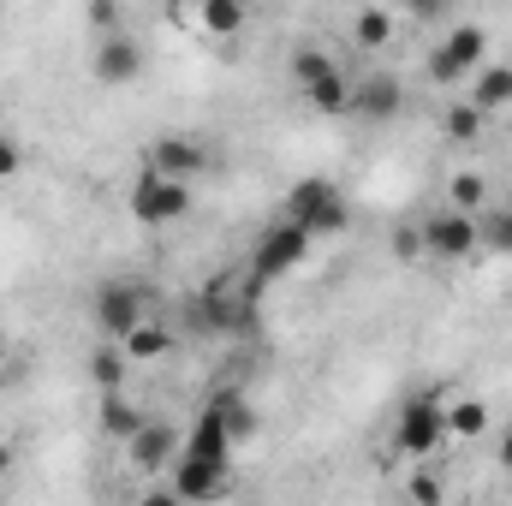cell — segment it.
Instances as JSON below:
<instances>
[{"mask_svg":"<svg viewBox=\"0 0 512 506\" xmlns=\"http://www.w3.org/2000/svg\"><path fill=\"white\" fill-rule=\"evenodd\" d=\"M286 221H292V227H304V233H310V245H316V239L346 233V227H352V209H346V197H340V185H334V179H298V185H292V197H286Z\"/></svg>","mask_w":512,"mask_h":506,"instance_id":"1","label":"cell"},{"mask_svg":"<svg viewBox=\"0 0 512 506\" xmlns=\"http://www.w3.org/2000/svg\"><path fill=\"white\" fill-rule=\"evenodd\" d=\"M441 441H447V405H441V393H411V399L399 405L393 447H399L405 459H429Z\"/></svg>","mask_w":512,"mask_h":506,"instance_id":"2","label":"cell"},{"mask_svg":"<svg viewBox=\"0 0 512 506\" xmlns=\"http://www.w3.org/2000/svg\"><path fill=\"white\" fill-rule=\"evenodd\" d=\"M233 459H173V471H167V489L179 495L185 506H203V501H227L233 495Z\"/></svg>","mask_w":512,"mask_h":506,"instance_id":"3","label":"cell"},{"mask_svg":"<svg viewBox=\"0 0 512 506\" xmlns=\"http://www.w3.org/2000/svg\"><path fill=\"white\" fill-rule=\"evenodd\" d=\"M179 215H191V185L161 179V173L143 167V179L131 185V221H143V227H173Z\"/></svg>","mask_w":512,"mask_h":506,"instance_id":"4","label":"cell"},{"mask_svg":"<svg viewBox=\"0 0 512 506\" xmlns=\"http://www.w3.org/2000/svg\"><path fill=\"white\" fill-rule=\"evenodd\" d=\"M96 328L114 346H126L131 334L143 328V286L137 280H102L96 286Z\"/></svg>","mask_w":512,"mask_h":506,"instance_id":"5","label":"cell"},{"mask_svg":"<svg viewBox=\"0 0 512 506\" xmlns=\"http://www.w3.org/2000/svg\"><path fill=\"white\" fill-rule=\"evenodd\" d=\"M304 256H310V233H304V227H292V221L268 227V233L256 239V256H251V286H268V280L292 274Z\"/></svg>","mask_w":512,"mask_h":506,"instance_id":"6","label":"cell"},{"mask_svg":"<svg viewBox=\"0 0 512 506\" xmlns=\"http://www.w3.org/2000/svg\"><path fill=\"white\" fill-rule=\"evenodd\" d=\"M483 48H489V30L483 24H453L435 42V54H429V78L435 84H459L471 66H483Z\"/></svg>","mask_w":512,"mask_h":506,"instance_id":"7","label":"cell"},{"mask_svg":"<svg viewBox=\"0 0 512 506\" xmlns=\"http://www.w3.org/2000/svg\"><path fill=\"white\" fill-rule=\"evenodd\" d=\"M209 167V143L203 137H155L149 143V173H161V179H179V185H191L197 173Z\"/></svg>","mask_w":512,"mask_h":506,"instance_id":"8","label":"cell"},{"mask_svg":"<svg viewBox=\"0 0 512 506\" xmlns=\"http://www.w3.org/2000/svg\"><path fill=\"white\" fill-rule=\"evenodd\" d=\"M417 233H423V256H471L483 245V239H477V215H459V209L429 215Z\"/></svg>","mask_w":512,"mask_h":506,"instance_id":"9","label":"cell"},{"mask_svg":"<svg viewBox=\"0 0 512 506\" xmlns=\"http://www.w3.org/2000/svg\"><path fill=\"white\" fill-rule=\"evenodd\" d=\"M143 78V42L120 30V36H102L96 42V84H108V90H126Z\"/></svg>","mask_w":512,"mask_h":506,"instance_id":"10","label":"cell"},{"mask_svg":"<svg viewBox=\"0 0 512 506\" xmlns=\"http://www.w3.org/2000/svg\"><path fill=\"white\" fill-rule=\"evenodd\" d=\"M126 453H131V465H137V471H173V459H179V429L149 417V423L131 435Z\"/></svg>","mask_w":512,"mask_h":506,"instance_id":"11","label":"cell"},{"mask_svg":"<svg viewBox=\"0 0 512 506\" xmlns=\"http://www.w3.org/2000/svg\"><path fill=\"white\" fill-rule=\"evenodd\" d=\"M185 459H233V441H227V423H221L215 405L197 411V423L185 435Z\"/></svg>","mask_w":512,"mask_h":506,"instance_id":"12","label":"cell"},{"mask_svg":"<svg viewBox=\"0 0 512 506\" xmlns=\"http://www.w3.org/2000/svg\"><path fill=\"white\" fill-rule=\"evenodd\" d=\"M126 376H131V358L126 346H114V340H102L96 352H90V381H96V393L108 399V393H126Z\"/></svg>","mask_w":512,"mask_h":506,"instance_id":"13","label":"cell"},{"mask_svg":"<svg viewBox=\"0 0 512 506\" xmlns=\"http://www.w3.org/2000/svg\"><path fill=\"white\" fill-rule=\"evenodd\" d=\"M399 84L393 78H364L358 90H352V114H364V120H393L399 114Z\"/></svg>","mask_w":512,"mask_h":506,"instance_id":"14","label":"cell"},{"mask_svg":"<svg viewBox=\"0 0 512 506\" xmlns=\"http://www.w3.org/2000/svg\"><path fill=\"white\" fill-rule=\"evenodd\" d=\"M465 102H471L477 114H495V108H507V102H512V66H483Z\"/></svg>","mask_w":512,"mask_h":506,"instance_id":"15","label":"cell"},{"mask_svg":"<svg viewBox=\"0 0 512 506\" xmlns=\"http://www.w3.org/2000/svg\"><path fill=\"white\" fill-rule=\"evenodd\" d=\"M393 30H399V18H393L387 6H358V12H352V42H358V48H387Z\"/></svg>","mask_w":512,"mask_h":506,"instance_id":"16","label":"cell"},{"mask_svg":"<svg viewBox=\"0 0 512 506\" xmlns=\"http://www.w3.org/2000/svg\"><path fill=\"white\" fill-rule=\"evenodd\" d=\"M245 18H251V12H245L239 0H203V6H197V30H203V36H239Z\"/></svg>","mask_w":512,"mask_h":506,"instance_id":"17","label":"cell"},{"mask_svg":"<svg viewBox=\"0 0 512 506\" xmlns=\"http://www.w3.org/2000/svg\"><path fill=\"white\" fill-rule=\"evenodd\" d=\"M143 423H149V417L131 405L126 393H108V399H102V435H114V441H126L131 447V435H137Z\"/></svg>","mask_w":512,"mask_h":506,"instance_id":"18","label":"cell"},{"mask_svg":"<svg viewBox=\"0 0 512 506\" xmlns=\"http://www.w3.org/2000/svg\"><path fill=\"white\" fill-rule=\"evenodd\" d=\"M447 435H453V441L489 435V405H483V399H453V405H447Z\"/></svg>","mask_w":512,"mask_h":506,"instance_id":"19","label":"cell"},{"mask_svg":"<svg viewBox=\"0 0 512 506\" xmlns=\"http://www.w3.org/2000/svg\"><path fill=\"white\" fill-rule=\"evenodd\" d=\"M209 405L221 411V423H227V441H233V447H245V441H256V429H262L256 405H245V399H209Z\"/></svg>","mask_w":512,"mask_h":506,"instance_id":"20","label":"cell"},{"mask_svg":"<svg viewBox=\"0 0 512 506\" xmlns=\"http://www.w3.org/2000/svg\"><path fill=\"white\" fill-rule=\"evenodd\" d=\"M304 102H310L316 114H346V108H352V78H346V72H334V78L310 84V90H304Z\"/></svg>","mask_w":512,"mask_h":506,"instance_id":"21","label":"cell"},{"mask_svg":"<svg viewBox=\"0 0 512 506\" xmlns=\"http://www.w3.org/2000/svg\"><path fill=\"white\" fill-rule=\"evenodd\" d=\"M483 203H489V179H483V173H453V179H447V209L477 215Z\"/></svg>","mask_w":512,"mask_h":506,"instance_id":"22","label":"cell"},{"mask_svg":"<svg viewBox=\"0 0 512 506\" xmlns=\"http://www.w3.org/2000/svg\"><path fill=\"white\" fill-rule=\"evenodd\" d=\"M167 352H173V334H167L161 322H143V328L126 340V358H131V364H155V358H167Z\"/></svg>","mask_w":512,"mask_h":506,"instance_id":"23","label":"cell"},{"mask_svg":"<svg viewBox=\"0 0 512 506\" xmlns=\"http://www.w3.org/2000/svg\"><path fill=\"white\" fill-rule=\"evenodd\" d=\"M340 66L316 48V42H304V48H292V78H298V90H310V84H322V78H334Z\"/></svg>","mask_w":512,"mask_h":506,"instance_id":"24","label":"cell"},{"mask_svg":"<svg viewBox=\"0 0 512 506\" xmlns=\"http://www.w3.org/2000/svg\"><path fill=\"white\" fill-rule=\"evenodd\" d=\"M441 131H447V143H477V131H483V114H477L471 102H447V114H441Z\"/></svg>","mask_w":512,"mask_h":506,"instance_id":"25","label":"cell"},{"mask_svg":"<svg viewBox=\"0 0 512 506\" xmlns=\"http://www.w3.org/2000/svg\"><path fill=\"white\" fill-rule=\"evenodd\" d=\"M405 495H411V506H447V483H441V471L417 465V471L405 477Z\"/></svg>","mask_w":512,"mask_h":506,"instance_id":"26","label":"cell"},{"mask_svg":"<svg viewBox=\"0 0 512 506\" xmlns=\"http://www.w3.org/2000/svg\"><path fill=\"white\" fill-rule=\"evenodd\" d=\"M477 239L495 256H512V209H489V215L477 221Z\"/></svg>","mask_w":512,"mask_h":506,"instance_id":"27","label":"cell"},{"mask_svg":"<svg viewBox=\"0 0 512 506\" xmlns=\"http://www.w3.org/2000/svg\"><path fill=\"white\" fill-rule=\"evenodd\" d=\"M90 24H96L102 36H120V30H126V12H120L114 0H90Z\"/></svg>","mask_w":512,"mask_h":506,"instance_id":"28","label":"cell"},{"mask_svg":"<svg viewBox=\"0 0 512 506\" xmlns=\"http://www.w3.org/2000/svg\"><path fill=\"white\" fill-rule=\"evenodd\" d=\"M393 256H399V262H417V256H423V233H417V227H399V233H393Z\"/></svg>","mask_w":512,"mask_h":506,"instance_id":"29","label":"cell"},{"mask_svg":"<svg viewBox=\"0 0 512 506\" xmlns=\"http://www.w3.org/2000/svg\"><path fill=\"white\" fill-rule=\"evenodd\" d=\"M18 167H24V149H18V137H0V179H18Z\"/></svg>","mask_w":512,"mask_h":506,"instance_id":"30","label":"cell"},{"mask_svg":"<svg viewBox=\"0 0 512 506\" xmlns=\"http://www.w3.org/2000/svg\"><path fill=\"white\" fill-rule=\"evenodd\" d=\"M495 465H501V471H512V423L501 429V441H495Z\"/></svg>","mask_w":512,"mask_h":506,"instance_id":"31","label":"cell"},{"mask_svg":"<svg viewBox=\"0 0 512 506\" xmlns=\"http://www.w3.org/2000/svg\"><path fill=\"white\" fill-rule=\"evenodd\" d=\"M137 506H185V501H179L173 489H149V495H143V501H137Z\"/></svg>","mask_w":512,"mask_h":506,"instance_id":"32","label":"cell"},{"mask_svg":"<svg viewBox=\"0 0 512 506\" xmlns=\"http://www.w3.org/2000/svg\"><path fill=\"white\" fill-rule=\"evenodd\" d=\"M6 471H12V447L0 441V477H6Z\"/></svg>","mask_w":512,"mask_h":506,"instance_id":"33","label":"cell"},{"mask_svg":"<svg viewBox=\"0 0 512 506\" xmlns=\"http://www.w3.org/2000/svg\"><path fill=\"white\" fill-rule=\"evenodd\" d=\"M6 358H12V346H6V334H0V370H6Z\"/></svg>","mask_w":512,"mask_h":506,"instance_id":"34","label":"cell"}]
</instances>
